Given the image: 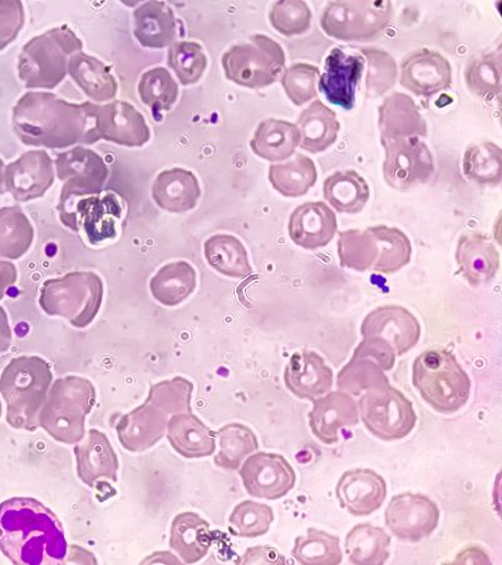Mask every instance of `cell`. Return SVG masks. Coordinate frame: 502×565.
<instances>
[{
	"mask_svg": "<svg viewBox=\"0 0 502 565\" xmlns=\"http://www.w3.org/2000/svg\"><path fill=\"white\" fill-rule=\"evenodd\" d=\"M318 171L316 163L306 154H297L295 160L276 163L269 168V181L274 190L286 198H300L316 185Z\"/></svg>",
	"mask_w": 502,
	"mask_h": 565,
	"instance_id": "obj_41",
	"label": "cell"
},
{
	"mask_svg": "<svg viewBox=\"0 0 502 565\" xmlns=\"http://www.w3.org/2000/svg\"><path fill=\"white\" fill-rule=\"evenodd\" d=\"M273 522L271 507L245 500L234 508L229 518V531L235 536L258 537L270 531Z\"/></svg>",
	"mask_w": 502,
	"mask_h": 565,
	"instance_id": "obj_51",
	"label": "cell"
},
{
	"mask_svg": "<svg viewBox=\"0 0 502 565\" xmlns=\"http://www.w3.org/2000/svg\"><path fill=\"white\" fill-rule=\"evenodd\" d=\"M137 89L141 102L149 106L153 114L170 111L179 97L178 82L163 67L146 71Z\"/></svg>",
	"mask_w": 502,
	"mask_h": 565,
	"instance_id": "obj_48",
	"label": "cell"
},
{
	"mask_svg": "<svg viewBox=\"0 0 502 565\" xmlns=\"http://www.w3.org/2000/svg\"><path fill=\"white\" fill-rule=\"evenodd\" d=\"M338 231L335 213L322 202H307L289 217V238L298 247L317 250L327 247Z\"/></svg>",
	"mask_w": 502,
	"mask_h": 565,
	"instance_id": "obj_24",
	"label": "cell"
},
{
	"mask_svg": "<svg viewBox=\"0 0 502 565\" xmlns=\"http://www.w3.org/2000/svg\"><path fill=\"white\" fill-rule=\"evenodd\" d=\"M4 161L0 159V195H3L6 193V186H4Z\"/></svg>",
	"mask_w": 502,
	"mask_h": 565,
	"instance_id": "obj_61",
	"label": "cell"
},
{
	"mask_svg": "<svg viewBox=\"0 0 502 565\" xmlns=\"http://www.w3.org/2000/svg\"><path fill=\"white\" fill-rule=\"evenodd\" d=\"M286 53L281 45L264 34L232 45L223 54L225 77L237 86L252 89L269 87L286 71Z\"/></svg>",
	"mask_w": 502,
	"mask_h": 565,
	"instance_id": "obj_8",
	"label": "cell"
},
{
	"mask_svg": "<svg viewBox=\"0 0 502 565\" xmlns=\"http://www.w3.org/2000/svg\"><path fill=\"white\" fill-rule=\"evenodd\" d=\"M297 127L301 150L321 153L333 146L341 131V122L332 108L317 99L300 114Z\"/></svg>",
	"mask_w": 502,
	"mask_h": 565,
	"instance_id": "obj_33",
	"label": "cell"
},
{
	"mask_svg": "<svg viewBox=\"0 0 502 565\" xmlns=\"http://www.w3.org/2000/svg\"><path fill=\"white\" fill-rule=\"evenodd\" d=\"M52 381L50 363L36 355H21L9 362L0 376L7 423L17 430L35 431Z\"/></svg>",
	"mask_w": 502,
	"mask_h": 565,
	"instance_id": "obj_3",
	"label": "cell"
},
{
	"mask_svg": "<svg viewBox=\"0 0 502 565\" xmlns=\"http://www.w3.org/2000/svg\"><path fill=\"white\" fill-rule=\"evenodd\" d=\"M337 249L341 267L360 273L372 269L378 257L377 242L369 230L341 232Z\"/></svg>",
	"mask_w": 502,
	"mask_h": 565,
	"instance_id": "obj_46",
	"label": "cell"
},
{
	"mask_svg": "<svg viewBox=\"0 0 502 565\" xmlns=\"http://www.w3.org/2000/svg\"><path fill=\"white\" fill-rule=\"evenodd\" d=\"M394 15L388 0L383 2H332L321 17V26L327 35L343 42H362L376 39L388 29Z\"/></svg>",
	"mask_w": 502,
	"mask_h": 565,
	"instance_id": "obj_9",
	"label": "cell"
},
{
	"mask_svg": "<svg viewBox=\"0 0 502 565\" xmlns=\"http://www.w3.org/2000/svg\"><path fill=\"white\" fill-rule=\"evenodd\" d=\"M53 162L57 178L63 182L58 213L66 212L79 199L103 194L109 170L105 160L94 150L77 146L60 152Z\"/></svg>",
	"mask_w": 502,
	"mask_h": 565,
	"instance_id": "obj_12",
	"label": "cell"
},
{
	"mask_svg": "<svg viewBox=\"0 0 502 565\" xmlns=\"http://www.w3.org/2000/svg\"><path fill=\"white\" fill-rule=\"evenodd\" d=\"M360 52L369 63L367 95L373 98L385 95L396 84V61L388 52L378 49H361Z\"/></svg>",
	"mask_w": 502,
	"mask_h": 565,
	"instance_id": "obj_54",
	"label": "cell"
},
{
	"mask_svg": "<svg viewBox=\"0 0 502 565\" xmlns=\"http://www.w3.org/2000/svg\"><path fill=\"white\" fill-rule=\"evenodd\" d=\"M12 342V328L9 326L6 309L0 306V353H4L11 349Z\"/></svg>",
	"mask_w": 502,
	"mask_h": 565,
	"instance_id": "obj_60",
	"label": "cell"
},
{
	"mask_svg": "<svg viewBox=\"0 0 502 565\" xmlns=\"http://www.w3.org/2000/svg\"><path fill=\"white\" fill-rule=\"evenodd\" d=\"M463 175L481 186L495 188L502 180V150L494 142L470 145L462 160Z\"/></svg>",
	"mask_w": 502,
	"mask_h": 565,
	"instance_id": "obj_44",
	"label": "cell"
},
{
	"mask_svg": "<svg viewBox=\"0 0 502 565\" xmlns=\"http://www.w3.org/2000/svg\"><path fill=\"white\" fill-rule=\"evenodd\" d=\"M47 151H29L6 167V191L18 203H29L47 193L56 179Z\"/></svg>",
	"mask_w": 502,
	"mask_h": 565,
	"instance_id": "obj_18",
	"label": "cell"
},
{
	"mask_svg": "<svg viewBox=\"0 0 502 565\" xmlns=\"http://www.w3.org/2000/svg\"><path fill=\"white\" fill-rule=\"evenodd\" d=\"M285 384L291 394L314 403L333 387V370L321 354L299 351L291 355L285 370Z\"/></svg>",
	"mask_w": 502,
	"mask_h": 565,
	"instance_id": "obj_23",
	"label": "cell"
},
{
	"mask_svg": "<svg viewBox=\"0 0 502 565\" xmlns=\"http://www.w3.org/2000/svg\"><path fill=\"white\" fill-rule=\"evenodd\" d=\"M216 437L221 450L214 462L224 470H239L245 459L259 449L257 435L250 427L239 423L225 425L216 433Z\"/></svg>",
	"mask_w": 502,
	"mask_h": 565,
	"instance_id": "obj_43",
	"label": "cell"
},
{
	"mask_svg": "<svg viewBox=\"0 0 502 565\" xmlns=\"http://www.w3.org/2000/svg\"><path fill=\"white\" fill-rule=\"evenodd\" d=\"M386 158L383 179L397 191L424 185L435 172V160L428 146L418 138L381 140Z\"/></svg>",
	"mask_w": 502,
	"mask_h": 565,
	"instance_id": "obj_13",
	"label": "cell"
},
{
	"mask_svg": "<svg viewBox=\"0 0 502 565\" xmlns=\"http://www.w3.org/2000/svg\"><path fill=\"white\" fill-rule=\"evenodd\" d=\"M313 14L303 0H280L269 12L273 29L286 36L306 34L312 26Z\"/></svg>",
	"mask_w": 502,
	"mask_h": 565,
	"instance_id": "obj_53",
	"label": "cell"
},
{
	"mask_svg": "<svg viewBox=\"0 0 502 565\" xmlns=\"http://www.w3.org/2000/svg\"><path fill=\"white\" fill-rule=\"evenodd\" d=\"M391 535L382 527L362 523L346 534L344 552L352 564H385L391 557Z\"/></svg>",
	"mask_w": 502,
	"mask_h": 565,
	"instance_id": "obj_38",
	"label": "cell"
},
{
	"mask_svg": "<svg viewBox=\"0 0 502 565\" xmlns=\"http://www.w3.org/2000/svg\"><path fill=\"white\" fill-rule=\"evenodd\" d=\"M363 71L364 60L360 54L351 56L341 49H334L325 60L323 75L319 77V90L332 105L351 111Z\"/></svg>",
	"mask_w": 502,
	"mask_h": 565,
	"instance_id": "obj_20",
	"label": "cell"
},
{
	"mask_svg": "<svg viewBox=\"0 0 502 565\" xmlns=\"http://www.w3.org/2000/svg\"><path fill=\"white\" fill-rule=\"evenodd\" d=\"M323 196L337 213L357 215L369 204L371 189L357 171H335L324 180Z\"/></svg>",
	"mask_w": 502,
	"mask_h": 565,
	"instance_id": "obj_36",
	"label": "cell"
},
{
	"mask_svg": "<svg viewBox=\"0 0 502 565\" xmlns=\"http://www.w3.org/2000/svg\"><path fill=\"white\" fill-rule=\"evenodd\" d=\"M82 49L84 43L68 25L36 35L23 45L18 76L25 88H56L67 76L70 58Z\"/></svg>",
	"mask_w": 502,
	"mask_h": 565,
	"instance_id": "obj_6",
	"label": "cell"
},
{
	"mask_svg": "<svg viewBox=\"0 0 502 565\" xmlns=\"http://www.w3.org/2000/svg\"><path fill=\"white\" fill-rule=\"evenodd\" d=\"M455 260L459 275L471 287L487 285L498 276L500 253L487 235L478 232L464 233L456 247Z\"/></svg>",
	"mask_w": 502,
	"mask_h": 565,
	"instance_id": "obj_25",
	"label": "cell"
},
{
	"mask_svg": "<svg viewBox=\"0 0 502 565\" xmlns=\"http://www.w3.org/2000/svg\"><path fill=\"white\" fill-rule=\"evenodd\" d=\"M413 385L425 403L438 414L451 415L469 403L471 379L449 350L431 349L417 355Z\"/></svg>",
	"mask_w": 502,
	"mask_h": 565,
	"instance_id": "obj_4",
	"label": "cell"
},
{
	"mask_svg": "<svg viewBox=\"0 0 502 565\" xmlns=\"http://www.w3.org/2000/svg\"><path fill=\"white\" fill-rule=\"evenodd\" d=\"M121 217L122 206L113 193L79 199L60 213L63 225L76 233L82 227L93 245L115 239Z\"/></svg>",
	"mask_w": 502,
	"mask_h": 565,
	"instance_id": "obj_15",
	"label": "cell"
},
{
	"mask_svg": "<svg viewBox=\"0 0 502 565\" xmlns=\"http://www.w3.org/2000/svg\"><path fill=\"white\" fill-rule=\"evenodd\" d=\"M18 279V271L13 263L0 262V300L7 294V290L13 287Z\"/></svg>",
	"mask_w": 502,
	"mask_h": 565,
	"instance_id": "obj_59",
	"label": "cell"
},
{
	"mask_svg": "<svg viewBox=\"0 0 502 565\" xmlns=\"http://www.w3.org/2000/svg\"><path fill=\"white\" fill-rule=\"evenodd\" d=\"M201 188L194 172L175 168L160 172L152 185V199L162 211L184 214L196 207Z\"/></svg>",
	"mask_w": 502,
	"mask_h": 565,
	"instance_id": "obj_29",
	"label": "cell"
},
{
	"mask_svg": "<svg viewBox=\"0 0 502 565\" xmlns=\"http://www.w3.org/2000/svg\"><path fill=\"white\" fill-rule=\"evenodd\" d=\"M381 140L409 139L427 135V124L414 98L395 93L383 99L378 107Z\"/></svg>",
	"mask_w": 502,
	"mask_h": 565,
	"instance_id": "obj_28",
	"label": "cell"
},
{
	"mask_svg": "<svg viewBox=\"0 0 502 565\" xmlns=\"http://www.w3.org/2000/svg\"><path fill=\"white\" fill-rule=\"evenodd\" d=\"M24 23V6L20 0H0V51L17 40Z\"/></svg>",
	"mask_w": 502,
	"mask_h": 565,
	"instance_id": "obj_56",
	"label": "cell"
},
{
	"mask_svg": "<svg viewBox=\"0 0 502 565\" xmlns=\"http://www.w3.org/2000/svg\"><path fill=\"white\" fill-rule=\"evenodd\" d=\"M135 39L145 49L162 50L177 40L175 12L163 2H148L135 9Z\"/></svg>",
	"mask_w": 502,
	"mask_h": 565,
	"instance_id": "obj_31",
	"label": "cell"
},
{
	"mask_svg": "<svg viewBox=\"0 0 502 565\" xmlns=\"http://www.w3.org/2000/svg\"><path fill=\"white\" fill-rule=\"evenodd\" d=\"M167 435L172 449L182 458L203 459L216 451V433L193 412L171 416Z\"/></svg>",
	"mask_w": 502,
	"mask_h": 565,
	"instance_id": "obj_30",
	"label": "cell"
},
{
	"mask_svg": "<svg viewBox=\"0 0 502 565\" xmlns=\"http://www.w3.org/2000/svg\"><path fill=\"white\" fill-rule=\"evenodd\" d=\"M194 385L184 377L159 382L150 388L148 403L157 406L169 416L191 413V396Z\"/></svg>",
	"mask_w": 502,
	"mask_h": 565,
	"instance_id": "obj_52",
	"label": "cell"
},
{
	"mask_svg": "<svg viewBox=\"0 0 502 565\" xmlns=\"http://www.w3.org/2000/svg\"><path fill=\"white\" fill-rule=\"evenodd\" d=\"M104 281L94 271H72L43 282L40 306L51 317L66 318L76 328L93 323L104 302Z\"/></svg>",
	"mask_w": 502,
	"mask_h": 565,
	"instance_id": "obj_7",
	"label": "cell"
},
{
	"mask_svg": "<svg viewBox=\"0 0 502 565\" xmlns=\"http://www.w3.org/2000/svg\"><path fill=\"white\" fill-rule=\"evenodd\" d=\"M77 476L84 484L96 488L100 480L117 482L120 468L117 454L108 437L98 430H89L85 440L76 445Z\"/></svg>",
	"mask_w": 502,
	"mask_h": 565,
	"instance_id": "obj_27",
	"label": "cell"
},
{
	"mask_svg": "<svg viewBox=\"0 0 502 565\" xmlns=\"http://www.w3.org/2000/svg\"><path fill=\"white\" fill-rule=\"evenodd\" d=\"M82 107L89 122L84 143L99 140L126 148H141L151 139L150 127L143 115L129 103L114 102L107 105L84 103Z\"/></svg>",
	"mask_w": 502,
	"mask_h": 565,
	"instance_id": "obj_11",
	"label": "cell"
},
{
	"mask_svg": "<svg viewBox=\"0 0 502 565\" xmlns=\"http://www.w3.org/2000/svg\"><path fill=\"white\" fill-rule=\"evenodd\" d=\"M319 77L321 71L318 67L300 62L282 72L280 84L291 103L303 106L317 97Z\"/></svg>",
	"mask_w": 502,
	"mask_h": 565,
	"instance_id": "obj_55",
	"label": "cell"
},
{
	"mask_svg": "<svg viewBox=\"0 0 502 565\" xmlns=\"http://www.w3.org/2000/svg\"><path fill=\"white\" fill-rule=\"evenodd\" d=\"M300 143L297 125L268 118L261 121L250 141V149L257 157L269 162H280L293 157Z\"/></svg>",
	"mask_w": 502,
	"mask_h": 565,
	"instance_id": "obj_35",
	"label": "cell"
},
{
	"mask_svg": "<svg viewBox=\"0 0 502 565\" xmlns=\"http://www.w3.org/2000/svg\"><path fill=\"white\" fill-rule=\"evenodd\" d=\"M464 81L473 95L494 99L501 94V52H490L469 61Z\"/></svg>",
	"mask_w": 502,
	"mask_h": 565,
	"instance_id": "obj_49",
	"label": "cell"
},
{
	"mask_svg": "<svg viewBox=\"0 0 502 565\" xmlns=\"http://www.w3.org/2000/svg\"><path fill=\"white\" fill-rule=\"evenodd\" d=\"M96 399L97 392L89 380L58 379L50 388L39 425L61 444H78L86 437V417L93 412Z\"/></svg>",
	"mask_w": 502,
	"mask_h": 565,
	"instance_id": "obj_5",
	"label": "cell"
},
{
	"mask_svg": "<svg viewBox=\"0 0 502 565\" xmlns=\"http://www.w3.org/2000/svg\"><path fill=\"white\" fill-rule=\"evenodd\" d=\"M13 130L24 145L67 149L84 143L89 122L85 109L51 93H26L13 107Z\"/></svg>",
	"mask_w": 502,
	"mask_h": 565,
	"instance_id": "obj_2",
	"label": "cell"
},
{
	"mask_svg": "<svg viewBox=\"0 0 502 565\" xmlns=\"http://www.w3.org/2000/svg\"><path fill=\"white\" fill-rule=\"evenodd\" d=\"M362 423L378 440L398 441L413 434L417 424L414 404L391 385L372 390L360 396Z\"/></svg>",
	"mask_w": 502,
	"mask_h": 565,
	"instance_id": "obj_10",
	"label": "cell"
},
{
	"mask_svg": "<svg viewBox=\"0 0 502 565\" xmlns=\"http://www.w3.org/2000/svg\"><path fill=\"white\" fill-rule=\"evenodd\" d=\"M399 84L418 97H432L452 85V66L440 52H410L400 62Z\"/></svg>",
	"mask_w": 502,
	"mask_h": 565,
	"instance_id": "obj_17",
	"label": "cell"
},
{
	"mask_svg": "<svg viewBox=\"0 0 502 565\" xmlns=\"http://www.w3.org/2000/svg\"><path fill=\"white\" fill-rule=\"evenodd\" d=\"M387 386L389 379L385 371L370 359L352 358L337 376V388L355 397Z\"/></svg>",
	"mask_w": 502,
	"mask_h": 565,
	"instance_id": "obj_47",
	"label": "cell"
},
{
	"mask_svg": "<svg viewBox=\"0 0 502 565\" xmlns=\"http://www.w3.org/2000/svg\"><path fill=\"white\" fill-rule=\"evenodd\" d=\"M291 555L305 565H338L343 562L340 537L316 527H309L307 535L297 537Z\"/></svg>",
	"mask_w": 502,
	"mask_h": 565,
	"instance_id": "obj_45",
	"label": "cell"
},
{
	"mask_svg": "<svg viewBox=\"0 0 502 565\" xmlns=\"http://www.w3.org/2000/svg\"><path fill=\"white\" fill-rule=\"evenodd\" d=\"M352 358L370 359L389 372L395 367L397 354L392 344L381 337H367L355 348Z\"/></svg>",
	"mask_w": 502,
	"mask_h": 565,
	"instance_id": "obj_57",
	"label": "cell"
},
{
	"mask_svg": "<svg viewBox=\"0 0 502 565\" xmlns=\"http://www.w3.org/2000/svg\"><path fill=\"white\" fill-rule=\"evenodd\" d=\"M67 551L58 518L41 501L12 498L0 504V552L13 564H62Z\"/></svg>",
	"mask_w": 502,
	"mask_h": 565,
	"instance_id": "obj_1",
	"label": "cell"
},
{
	"mask_svg": "<svg viewBox=\"0 0 502 565\" xmlns=\"http://www.w3.org/2000/svg\"><path fill=\"white\" fill-rule=\"evenodd\" d=\"M377 242L378 257L372 270L382 275H395L404 269L413 259V243L408 236L387 225L367 227Z\"/></svg>",
	"mask_w": 502,
	"mask_h": 565,
	"instance_id": "obj_40",
	"label": "cell"
},
{
	"mask_svg": "<svg viewBox=\"0 0 502 565\" xmlns=\"http://www.w3.org/2000/svg\"><path fill=\"white\" fill-rule=\"evenodd\" d=\"M213 533L205 519L196 513H181L173 518L170 532V548L185 564L204 559L212 548Z\"/></svg>",
	"mask_w": 502,
	"mask_h": 565,
	"instance_id": "obj_32",
	"label": "cell"
},
{
	"mask_svg": "<svg viewBox=\"0 0 502 565\" xmlns=\"http://www.w3.org/2000/svg\"><path fill=\"white\" fill-rule=\"evenodd\" d=\"M243 486L253 498L279 500L297 484V473L279 454L257 452L246 458L239 468Z\"/></svg>",
	"mask_w": 502,
	"mask_h": 565,
	"instance_id": "obj_16",
	"label": "cell"
},
{
	"mask_svg": "<svg viewBox=\"0 0 502 565\" xmlns=\"http://www.w3.org/2000/svg\"><path fill=\"white\" fill-rule=\"evenodd\" d=\"M68 75L94 103L111 102L117 95L118 84L111 67L84 52L70 58Z\"/></svg>",
	"mask_w": 502,
	"mask_h": 565,
	"instance_id": "obj_34",
	"label": "cell"
},
{
	"mask_svg": "<svg viewBox=\"0 0 502 565\" xmlns=\"http://www.w3.org/2000/svg\"><path fill=\"white\" fill-rule=\"evenodd\" d=\"M2 414H3V405H2V401H0V417H2Z\"/></svg>",
	"mask_w": 502,
	"mask_h": 565,
	"instance_id": "obj_62",
	"label": "cell"
},
{
	"mask_svg": "<svg viewBox=\"0 0 502 565\" xmlns=\"http://www.w3.org/2000/svg\"><path fill=\"white\" fill-rule=\"evenodd\" d=\"M309 413V427L317 439L325 445L340 441V430L360 424L359 404L340 390L328 392L313 403Z\"/></svg>",
	"mask_w": 502,
	"mask_h": 565,
	"instance_id": "obj_22",
	"label": "cell"
},
{
	"mask_svg": "<svg viewBox=\"0 0 502 565\" xmlns=\"http://www.w3.org/2000/svg\"><path fill=\"white\" fill-rule=\"evenodd\" d=\"M242 563L286 564V558L271 546H255L246 551Z\"/></svg>",
	"mask_w": 502,
	"mask_h": 565,
	"instance_id": "obj_58",
	"label": "cell"
},
{
	"mask_svg": "<svg viewBox=\"0 0 502 565\" xmlns=\"http://www.w3.org/2000/svg\"><path fill=\"white\" fill-rule=\"evenodd\" d=\"M33 241V225L22 207H0V258L21 259L31 249Z\"/></svg>",
	"mask_w": 502,
	"mask_h": 565,
	"instance_id": "obj_42",
	"label": "cell"
},
{
	"mask_svg": "<svg viewBox=\"0 0 502 565\" xmlns=\"http://www.w3.org/2000/svg\"><path fill=\"white\" fill-rule=\"evenodd\" d=\"M335 494L351 515L369 516L385 503L387 482L372 469H352L338 480Z\"/></svg>",
	"mask_w": 502,
	"mask_h": 565,
	"instance_id": "obj_21",
	"label": "cell"
},
{
	"mask_svg": "<svg viewBox=\"0 0 502 565\" xmlns=\"http://www.w3.org/2000/svg\"><path fill=\"white\" fill-rule=\"evenodd\" d=\"M204 254L209 266L225 277L244 279L253 273L248 250L234 235H213L204 244Z\"/></svg>",
	"mask_w": 502,
	"mask_h": 565,
	"instance_id": "obj_39",
	"label": "cell"
},
{
	"mask_svg": "<svg viewBox=\"0 0 502 565\" xmlns=\"http://www.w3.org/2000/svg\"><path fill=\"white\" fill-rule=\"evenodd\" d=\"M197 273L188 262H175L163 266L150 281L151 295L159 303L177 307L194 294Z\"/></svg>",
	"mask_w": 502,
	"mask_h": 565,
	"instance_id": "obj_37",
	"label": "cell"
},
{
	"mask_svg": "<svg viewBox=\"0 0 502 565\" xmlns=\"http://www.w3.org/2000/svg\"><path fill=\"white\" fill-rule=\"evenodd\" d=\"M361 334L363 339L381 337L392 344L397 355H405L421 340L423 328L407 308L382 306L363 319Z\"/></svg>",
	"mask_w": 502,
	"mask_h": 565,
	"instance_id": "obj_19",
	"label": "cell"
},
{
	"mask_svg": "<svg viewBox=\"0 0 502 565\" xmlns=\"http://www.w3.org/2000/svg\"><path fill=\"white\" fill-rule=\"evenodd\" d=\"M440 519L436 501L409 491L392 498L385 512L387 530L397 540L408 543H419L431 536Z\"/></svg>",
	"mask_w": 502,
	"mask_h": 565,
	"instance_id": "obj_14",
	"label": "cell"
},
{
	"mask_svg": "<svg viewBox=\"0 0 502 565\" xmlns=\"http://www.w3.org/2000/svg\"><path fill=\"white\" fill-rule=\"evenodd\" d=\"M168 63L182 86L197 84L207 68L203 45L193 41H181L170 45Z\"/></svg>",
	"mask_w": 502,
	"mask_h": 565,
	"instance_id": "obj_50",
	"label": "cell"
},
{
	"mask_svg": "<svg viewBox=\"0 0 502 565\" xmlns=\"http://www.w3.org/2000/svg\"><path fill=\"white\" fill-rule=\"evenodd\" d=\"M168 423L169 415L146 401L117 423L118 441L127 451H148L167 435Z\"/></svg>",
	"mask_w": 502,
	"mask_h": 565,
	"instance_id": "obj_26",
	"label": "cell"
}]
</instances>
